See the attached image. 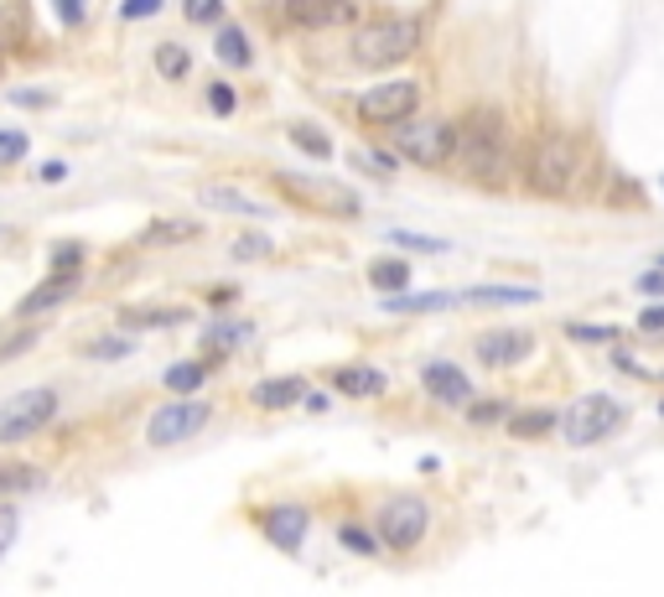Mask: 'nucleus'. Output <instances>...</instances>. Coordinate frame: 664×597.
<instances>
[{
    "instance_id": "f257e3e1",
    "label": "nucleus",
    "mask_w": 664,
    "mask_h": 597,
    "mask_svg": "<svg viewBox=\"0 0 664 597\" xmlns=\"http://www.w3.org/2000/svg\"><path fill=\"white\" fill-rule=\"evenodd\" d=\"M586 167V146L571 130H550V136L535 140V151L525 161V187L535 198H566L576 193Z\"/></svg>"
},
{
    "instance_id": "f03ea898",
    "label": "nucleus",
    "mask_w": 664,
    "mask_h": 597,
    "mask_svg": "<svg viewBox=\"0 0 664 597\" xmlns=\"http://www.w3.org/2000/svg\"><path fill=\"white\" fill-rule=\"evenodd\" d=\"M504 151H508V125L499 110L489 104H478L462 115L457 125V161H462V172L478 177L483 187H493V177L504 172Z\"/></svg>"
},
{
    "instance_id": "7ed1b4c3",
    "label": "nucleus",
    "mask_w": 664,
    "mask_h": 597,
    "mask_svg": "<svg viewBox=\"0 0 664 597\" xmlns=\"http://www.w3.org/2000/svg\"><path fill=\"white\" fill-rule=\"evenodd\" d=\"M421 37H426L421 16L394 11V16H374V21H364V26H353L348 53H353V62H364V68H394V62L415 58Z\"/></svg>"
},
{
    "instance_id": "20e7f679",
    "label": "nucleus",
    "mask_w": 664,
    "mask_h": 597,
    "mask_svg": "<svg viewBox=\"0 0 664 597\" xmlns=\"http://www.w3.org/2000/svg\"><path fill=\"white\" fill-rule=\"evenodd\" d=\"M58 416V390L53 384H32V390H21L0 405V441H26L47 432Z\"/></svg>"
},
{
    "instance_id": "39448f33",
    "label": "nucleus",
    "mask_w": 664,
    "mask_h": 597,
    "mask_svg": "<svg viewBox=\"0 0 664 597\" xmlns=\"http://www.w3.org/2000/svg\"><path fill=\"white\" fill-rule=\"evenodd\" d=\"M623 416L628 411L613 395H582L566 411L561 432H566V441H576V447H592V441H607L613 432H623Z\"/></svg>"
},
{
    "instance_id": "423d86ee",
    "label": "nucleus",
    "mask_w": 664,
    "mask_h": 597,
    "mask_svg": "<svg viewBox=\"0 0 664 597\" xmlns=\"http://www.w3.org/2000/svg\"><path fill=\"white\" fill-rule=\"evenodd\" d=\"M400 157L415 161V167H447L457 157V130H451L447 119H415L400 130Z\"/></svg>"
},
{
    "instance_id": "0eeeda50",
    "label": "nucleus",
    "mask_w": 664,
    "mask_h": 597,
    "mask_svg": "<svg viewBox=\"0 0 664 597\" xmlns=\"http://www.w3.org/2000/svg\"><path fill=\"white\" fill-rule=\"evenodd\" d=\"M431 530V509L426 498H390L385 509H379V540L390 546V551H415Z\"/></svg>"
},
{
    "instance_id": "6e6552de",
    "label": "nucleus",
    "mask_w": 664,
    "mask_h": 597,
    "mask_svg": "<svg viewBox=\"0 0 664 597\" xmlns=\"http://www.w3.org/2000/svg\"><path fill=\"white\" fill-rule=\"evenodd\" d=\"M208 416H214L208 400H172V405H161L157 416L146 421V441L151 447H176V441L197 437L208 426Z\"/></svg>"
},
{
    "instance_id": "1a4fd4ad",
    "label": "nucleus",
    "mask_w": 664,
    "mask_h": 597,
    "mask_svg": "<svg viewBox=\"0 0 664 597\" xmlns=\"http://www.w3.org/2000/svg\"><path fill=\"white\" fill-rule=\"evenodd\" d=\"M421 110V83H379L369 94H358V119L364 125H405Z\"/></svg>"
},
{
    "instance_id": "9d476101",
    "label": "nucleus",
    "mask_w": 664,
    "mask_h": 597,
    "mask_svg": "<svg viewBox=\"0 0 664 597\" xmlns=\"http://www.w3.org/2000/svg\"><path fill=\"white\" fill-rule=\"evenodd\" d=\"M307 509L301 504H271V509H260V530L271 540L275 551H301V540H307Z\"/></svg>"
},
{
    "instance_id": "9b49d317",
    "label": "nucleus",
    "mask_w": 664,
    "mask_h": 597,
    "mask_svg": "<svg viewBox=\"0 0 664 597\" xmlns=\"http://www.w3.org/2000/svg\"><path fill=\"white\" fill-rule=\"evenodd\" d=\"M286 16L301 32H328V26H348L358 5L353 0H286Z\"/></svg>"
},
{
    "instance_id": "f8f14e48",
    "label": "nucleus",
    "mask_w": 664,
    "mask_h": 597,
    "mask_svg": "<svg viewBox=\"0 0 664 597\" xmlns=\"http://www.w3.org/2000/svg\"><path fill=\"white\" fill-rule=\"evenodd\" d=\"M79 280H83V271H53V276L42 280V286H32L26 297H21V307H16V318H42V312H53V307H62V301L79 291Z\"/></svg>"
},
{
    "instance_id": "ddd939ff",
    "label": "nucleus",
    "mask_w": 664,
    "mask_h": 597,
    "mask_svg": "<svg viewBox=\"0 0 664 597\" xmlns=\"http://www.w3.org/2000/svg\"><path fill=\"white\" fill-rule=\"evenodd\" d=\"M529 348H535V338H529L525 328H504V333H483V338H478V358H483L489 369L519 364V358H529Z\"/></svg>"
},
{
    "instance_id": "4468645a",
    "label": "nucleus",
    "mask_w": 664,
    "mask_h": 597,
    "mask_svg": "<svg viewBox=\"0 0 664 597\" xmlns=\"http://www.w3.org/2000/svg\"><path fill=\"white\" fill-rule=\"evenodd\" d=\"M426 390H431V400H442V405H468L472 400V384H468V375L457 369V364H426Z\"/></svg>"
},
{
    "instance_id": "2eb2a0df",
    "label": "nucleus",
    "mask_w": 664,
    "mask_h": 597,
    "mask_svg": "<svg viewBox=\"0 0 664 597\" xmlns=\"http://www.w3.org/2000/svg\"><path fill=\"white\" fill-rule=\"evenodd\" d=\"M301 390H307V379L301 375H281V379H260V384L250 390V400L260 405V411H286V405L301 400Z\"/></svg>"
},
{
    "instance_id": "dca6fc26",
    "label": "nucleus",
    "mask_w": 664,
    "mask_h": 597,
    "mask_svg": "<svg viewBox=\"0 0 664 597\" xmlns=\"http://www.w3.org/2000/svg\"><path fill=\"white\" fill-rule=\"evenodd\" d=\"M203 208H218V214H239V219H265V203H254V198H244L239 187H224V182H208L203 193Z\"/></svg>"
},
{
    "instance_id": "f3484780",
    "label": "nucleus",
    "mask_w": 664,
    "mask_h": 597,
    "mask_svg": "<svg viewBox=\"0 0 664 597\" xmlns=\"http://www.w3.org/2000/svg\"><path fill=\"white\" fill-rule=\"evenodd\" d=\"M332 384L353 400H369V395H385V375L374 369V364H343V369H332Z\"/></svg>"
},
{
    "instance_id": "a211bd4d",
    "label": "nucleus",
    "mask_w": 664,
    "mask_h": 597,
    "mask_svg": "<svg viewBox=\"0 0 664 597\" xmlns=\"http://www.w3.org/2000/svg\"><path fill=\"white\" fill-rule=\"evenodd\" d=\"M556 411H546V405H535V411H514L508 416V437H519V441H540L556 432Z\"/></svg>"
},
{
    "instance_id": "6ab92c4d",
    "label": "nucleus",
    "mask_w": 664,
    "mask_h": 597,
    "mask_svg": "<svg viewBox=\"0 0 664 597\" xmlns=\"http://www.w3.org/2000/svg\"><path fill=\"white\" fill-rule=\"evenodd\" d=\"M119 322L125 328H176V322H187V307H125Z\"/></svg>"
},
{
    "instance_id": "aec40b11",
    "label": "nucleus",
    "mask_w": 664,
    "mask_h": 597,
    "mask_svg": "<svg viewBox=\"0 0 664 597\" xmlns=\"http://www.w3.org/2000/svg\"><path fill=\"white\" fill-rule=\"evenodd\" d=\"M411 276H415L411 260H374V265H369V286H374V291H390V297H394V291H405Z\"/></svg>"
},
{
    "instance_id": "412c9836",
    "label": "nucleus",
    "mask_w": 664,
    "mask_h": 597,
    "mask_svg": "<svg viewBox=\"0 0 664 597\" xmlns=\"http://www.w3.org/2000/svg\"><path fill=\"white\" fill-rule=\"evenodd\" d=\"M457 297H447V291H415V297H405V291H394L390 301H385V312H442V307H451Z\"/></svg>"
},
{
    "instance_id": "4be33fe9",
    "label": "nucleus",
    "mask_w": 664,
    "mask_h": 597,
    "mask_svg": "<svg viewBox=\"0 0 664 597\" xmlns=\"http://www.w3.org/2000/svg\"><path fill=\"white\" fill-rule=\"evenodd\" d=\"M218 62H229V68H250L254 62L250 37H244L239 26H224V32H218Z\"/></svg>"
},
{
    "instance_id": "5701e85b",
    "label": "nucleus",
    "mask_w": 664,
    "mask_h": 597,
    "mask_svg": "<svg viewBox=\"0 0 664 597\" xmlns=\"http://www.w3.org/2000/svg\"><path fill=\"white\" fill-rule=\"evenodd\" d=\"M42 483L37 468H26V462H5L0 468V498H11V494H32Z\"/></svg>"
},
{
    "instance_id": "b1692460",
    "label": "nucleus",
    "mask_w": 664,
    "mask_h": 597,
    "mask_svg": "<svg viewBox=\"0 0 664 597\" xmlns=\"http://www.w3.org/2000/svg\"><path fill=\"white\" fill-rule=\"evenodd\" d=\"M291 146H301V151H307V157H317V161H332L328 130H317V125H307V119H296V125H291Z\"/></svg>"
},
{
    "instance_id": "393cba45",
    "label": "nucleus",
    "mask_w": 664,
    "mask_h": 597,
    "mask_svg": "<svg viewBox=\"0 0 664 597\" xmlns=\"http://www.w3.org/2000/svg\"><path fill=\"white\" fill-rule=\"evenodd\" d=\"M457 301H499V307H504V301H535V286H472V291H462V297Z\"/></svg>"
},
{
    "instance_id": "a878e982",
    "label": "nucleus",
    "mask_w": 664,
    "mask_h": 597,
    "mask_svg": "<svg viewBox=\"0 0 664 597\" xmlns=\"http://www.w3.org/2000/svg\"><path fill=\"white\" fill-rule=\"evenodd\" d=\"M146 244H182V239H197V223H182V219H161L146 229Z\"/></svg>"
},
{
    "instance_id": "bb28decb",
    "label": "nucleus",
    "mask_w": 664,
    "mask_h": 597,
    "mask_svg": "<svg viewBox=\"0 0 664 597\" xmlns=\"http://www.w3.org/2000/svg\"><path fill=\"white\" fill-rule=\"evenodd\" d=\"M187 68H193V58H187L176 42H161L157 47V73L161 79H187Z\"/></svg>"
},
{
    "instance_id": "cd10ccee",
    "label": "nucleus",
    "mask_w": 664,
    "mask_h": 597,
    "mask_svg": "<svg viewBox=\"0 0 664 597\" xmlns=\"http://www.w3.org/2000/svg\"><path fill=\"white\" fill-rule=\"evenodd\" d=\"M203 379H208V369H203V364H172V369H167V390L187 395V390H197Z\"/></svg>"
},
{
    "instance_id": "c85d7f7f",
    "label": "nucleus",
    "mask_w": 664,
    "mask_h": 597,
    "mask_svg": "<svg viewBox=\"0 0 664 597\" xmlns=\"http://www.w3.org/2000/svg\"><path fill=\"white\" fill-rule=\"evenodd\" d=\"M514 411H508L504 400H468V421L472 426H499V421H508Z\"/></svg>"
},
{
    "instance_id": "c756f323",
    "label": "nucleus",
    "mask_w": 664,
    "mask_h": 597,
    "mask_svg": "<svg viewBox=\"0 0 664 597\" xmlns=\"http://www.w3.org/2000/svg\"><path fill=\"white\" fill-rule=\"evenodd\" d=\"M390 239L400 250H421V255H442L447 250V239H431V234H411V229H390Z\"/></svg>"
},
{
    "instance_id": "7c9ffc66",
    "label": "nucleus",
    "mask_w": 664,
    "mask_h": 597,
    "mask_svg": "<svg viewBox=\"0 0 664 597\" xmlns=\"http://www.w3.org/2000/svg\"><path fill=\"white\" fill-rule=\"evenodd\" d=\"M182 11L197 26H214V21H224V0H182Z\"/></svg>"
},
{
    "instance_id": "2f4dec72",
    "label": "nucleus",
    "mask_w": 664,
    "mask_h": 597,
    "mask_svg": "<svg viewBox=\"0 0 664 597\" xmlns=\"http://www.w3.org/2000/svg\"><path fill=\"white\" fill-rule=\"evenodd\" d=\"M566 333L576 343H613L618 338V328H603V322H566Z\"/></svg>"
},
{
    "instance_id": "473e14b6",
    "label": "nucleus",
    "mask_w": 664,
    "mask_h": 597,
    "mask_svg": "<svg viewBox=\"0 0 664 597\" xmlns=\"http://www.w3.org/2000/svg\"><path fill=\"white\" fill-rule=\"evenodd\" d=\"M26 146H32V140L21 136V130H0V167H16V161L26 157Z\"/></svg>"
},
{
    "instance_id": "72a5a7b5",
    "label": "nucleus",
    "mask_w": 664,
    "mask_h": 597,
    "mask_svg": "<svg viewBox=\"0 0 664 597\" xmlns=\"http://www.w3.org/2000/svg\"><path fill=\"white\" fill-rule=\"evenodd\" d=\"M16 536H21V515H16V504H0V556L16 546Z\"/></svg>"
},
{
    "instance_id": "f704fd0d",
    "label": "nucleus",
    "mask_w": 664,
    "mask_h": 597,
    "mask_svg": "<svg viewBox=\"0 0 664 597\" xmlns=\"http://www.w3.org/2000/svg\"><path fill=\"white\" fill-rule=\"evenodd\" d=\"M239 338H250V322H214V328H208V343H214V348L239 343Z\"/></svg>"
},
{
    "instance_id": "c9c22d12",
    "label": "nucleus",
    "mask_w": 664,
    "mask_h": 597,
    "mask_svg": "<svg viewBox=\"0 0 664 597\" xmlns=\"http://www.w3.org/2000/svg\"><path fill=\"white\" fill-rule=\"evenodd\" d=\"M53 271H83V244H53Z\"/></svg>"
},
{
    "instance_id": "e433bc0d",
    "label": "nucleus",
    "mask_w": 664,
    "mask_h": 597,
    "mask_svg": "<svg viewBox=\"0 0 664 597\" xmlns=\"http://www.w3.org/2000/svg\"><path fill=\"white\" fill-rule=\"evenodd\" d=\"M130 348H136L130 338H99V343H89L83 354H89V358H125Z\"/></svg>"
},
{
    "instance_id": "4c0bfd02",
    "label": "nucleus",
    "mask_w": 664,
    "mask_h": 597,
    "mask_svg": "<svg viewBox=\"0 0 664 597\" xmlns=\"http://www.w3.org/2000/svg\"><path fill=\"white\" fill-rule=\"evenodd\" d=\"M343 546L358 551V556H374V551H379V540H374L369 530H358V525H343Z\"/></svg>"
},
{
    "instance_id": "58836bf2",
    "label": "nucleus",
    "mask_w": 664,
    "mask_h": 597,
    "mask_svg": "<svg viewBox=\"0 0 664 597\" xmlns=\"http://www.w3.org/2000/svg\"><path fill=\"white\" fill-rule=\"evenodd\" d=\"M234 104H239V94L229 83H214V89H208V110H214V115H234Z\"/></svg>"
},
{
    "instance_id": "ea45409f",
    "label": "nucleus",
    "mask_w": 664,
    "mask_h": 597,
    "mask_svg": "<svg viewBox=\"0 0 664 597\" xmlns=\"http://www.w3.org/2000/svg\"><path fill=\"white\" fill-rule=\"evenodd\" d=\"M53 5H58L62 26H83L89 21V0H53Z\"/></svg>"
},
{
    "instance_id": "a19ab883",
    "label": "nucleus",
    "mask_w": 664,
    "mask_h": 597,
    "mask_svg": "<svg viewBox=\"0 0 664 597\" xmlns=\"http://www.w3.org/2000/svg\"><path fill=\"white\" fill-rule=\"evenodd\" d=\"M157 11H161V0H125V5H119L125 21H146V16H157Z\"/></svg>"
},
{
    "instance_id": "79ce46f5",
    "label": "nucleus",
    "mask_w": 664,
    "mask_h": 597,
    "mask_svg": "<svg viewBox=\"0 0 664 597\" xmlns=\"http://www.w3.org/2000/svg\"><path fill=\"white\" fill-rule=\"evenodd\" d=\"M265 250H271V239H260V234H244V239L234 244L239 260H254V255H265Z\"/></svg>"
},
{
    "instance_id": "37998d69",
    "label": "nucleus",
    "mask_w": 664,
    "mask_h": 597,
    "mask_svg": "<svg viewBox=\"0 0 664 597\" xmlns=\"http://www.w3.org/2000/svg\"><path fill=\"white\" fill-rule=\"evenodd\" d=\"M11 104H26V110H42V104H53V94H47V89H16V94H11Z\"/></svg>"
},
{
    "instance_id": "c03bdc74",
    "label": "nucleus",
    "mask_w": 664,
    "mask_h": 597,
    "mask_svg": "<svg viewBox=\"0 0 664 597\" xmlns=\"http://www.w3.org/2000/svg\"><path fill=\"white\" fill-rule=\"evenodd\" d=\"M358 167H364V172H390L394 161L385 157V151H358Z\"/></svg>"
},
{
    "instance_id": "a18cd8bd",
    "label": "nucleus",
    "mask_w": 664,
    "mask_h": 597,
    "mask_svg": "<svg viewBox=\"0 0 664 597\" xmlns=\"http://www.w3.org/2000/svg\"><path fill=\"white\" fill-rule=\"evenodd\" d=\"M639 328H644V333H664V307H644V312H639Z\"/></svg>"
},
{
    "instance_id": "49530a36",
    "label": "nucleus",
    "mask_w": 664,
    "mask_h": 597,
    "mask_svg": "<svg viewBox=\"0 0 664 597\" xmlns=\"http://www.w3.org/2000/svg\"><path fill=\"white\" fill-rule=\"evenodd\" d=\"M639 291L660 297V291H664V271H644V276H639Z\"/></svg>"
},
{
    "instance_id": "de8ad7c7",
    "label": "nucleus",
    "mask_w": 664,
    "mask_h": 597,
    "mask_svg": "<svg viewBox=\"0 0 664 597\" xmlns=\"http://www.w3.org/2000/svg\"><path fill=\"white\" fill-rule=\"evenodd\" d=\"M68 177V167H62V161H47V167H42V182H62Z\"/></svg>"
},
{
    "instance_id": "09e8293b",
    "label": "nucleus",
    "mask_w": 664,
    "mask_h": 597,
    "mask_svg": "<svg viewBox=\"0 0 664 597\" xmlns=\"http://www.w3.org/2000/svg\"><path fill=\"white\" fill-rule=\"evenodd\" d=\"M0 68H5V47H0Z\"/></svg>"
},
{
    "instance_id": "8fccbe9b",
    "label": "nucleus",
    "mask_w": 664,
    "mask_h": 597,
    "mask_svg": "<svg viewBox=\"0 0 664 597\" xmlns=\"http://www.w3.org/2000/svg\"><path fill=\"white\" fill-rule=\"evenodd\" d=\"M660 265H664V260H660Z\"/></svg>"
}]
</instances>
